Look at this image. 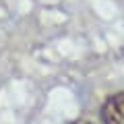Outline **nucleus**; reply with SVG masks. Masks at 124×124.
<instances>
[{
  "instance_id": "f257e3e1",
  "label": "nucleus",
  "mask_w": 124,
  "mask_h": 124,
  "mask_svg": "<svg viewBox=\"0 0 124 124\" xmlns=\"http://www.w3.org/2000/svg\"><path fill=\"white\" fill-rule=\"evenodd\" d=\"M101 124H124V91L108 95L99 110Z\"/></svg>"
},
{
  "instance_id": "f03ea898",
  "label": "nucleus",
  "mask_w": 124,
  "mask_h": 124,
  "mask_svg": "<svg viewBox=\"0 0 124 124\" xmlns=\"http://www.w3.org/2000/svg\"><path fill=\"white\" fill-rule=\"evenodd\" d=\"M70 124H93V122H89V120H85V118H79V120H72Z\"/></svg>"
}]
</instances>
